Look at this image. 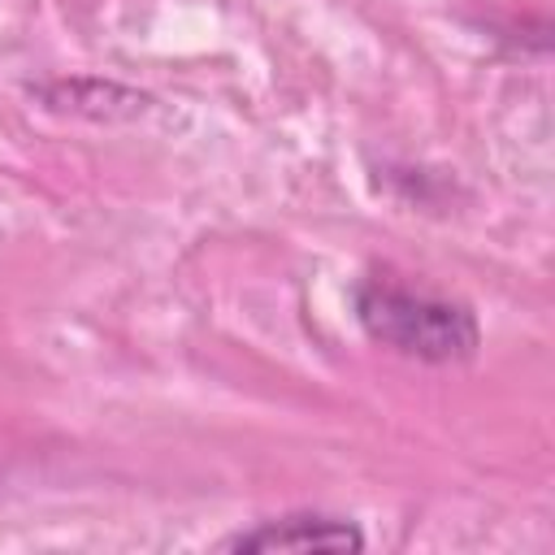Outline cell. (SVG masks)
I'll list each match as a JSON object with an SVG mask.
<instances>
[{
    "mask_svg": "<svg viewBox=\"0 0 555 555\" xmlns=\"http://www.w3.org/2000/svg\"><path fill=\"white\" fill-rule=\"evenodd\" d=\"M356 317L373 343L421 364L473 360L481 343V330L468 304H455L447 295H434L395 278H364L356 291Z\"/></svg>",
    "mask_w": 555,
    "mask_h": 555,
    "instance_id": "obj_1",
    "label": "cell"
},
{
    "mask_svg": "<svg viewBox=\"0 0 555 555\" xmlns=\"http://www.w3.org/2000/svg\"><path fill=\"white\" fill-rule=\"evenodd\" d=\"M35 100L56 117H78L95 126H139L160 113L156 95L113 78H48L35 87Z\"/></svg>",
    "mask_w": 555,
    "mask_h": 555,
    "instance_id": "obj_2",
    "label": "cell"
},
{
    "mask_svg": "<svg viewBox=\"0 0 555 555\" xmlns=\"http://www.w3.org/2000/svg\"><path fill=\"white\" fill-rule=\"evenodd\" d=\"M217 551L234 555H291V551H364V533L343 516L291 512L278 520H260L217 542Z\"/></svg>",
    "mask_w": 555,
    "mask_h": 555,
    "instance_id": "obj_3",
    "label": "cell"
}]
</instances>
